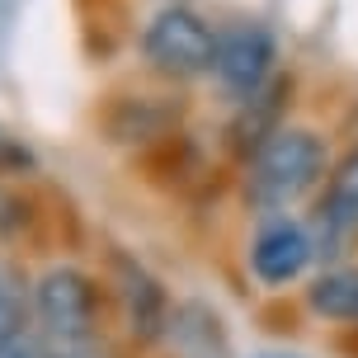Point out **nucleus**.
Instances as JSON below:
<instances>
[{"instance_id":"obj_2","label":"nucleus","mask_w":358,"mask_h":358,"mask_svg":"<svg viewBox=\"0 0 358 358\" xmlns=\"http://www.w3.org/2000/svg\"><path fill=\"white\" fill-rule=\"evenodd\" d=\"M146 66L165 80H198L213 76L217 62V29L189 5H165L161 15L142 29Z\"/></svg>"},{"instance_id":"obj_5","label":"nucleus","mask_w":358,"mask_h":358,"mask_svg":"<svg viewBox=\"0 0 358 358\" xmlns=\"http://www.w3.org/2000/svg\"><path fill=\"white\" fill-rule=\"evenodd\" d=\"M311 259H316V236L302 222H287V217H268L250 245V268L264 287L297 283Z\"/></svg>"},{"instance_id":"obj_7","label":"nucleus","mask_w":358,"mask_h":358,"mask_svg":"<svg viewBox=\"0 0 358 358\" xmlns=\"http://www.w3.org/2000/svg\"><path fill=\"white\" fill-rule=\"evenodd\" d=\"M118 268V302H123V316H127V330L137 340H161L165 325H170V302H165V287L146 273L137 259H113Z\"/></svg>"},{"instance_id":"obj_1","label":"nucleus","mask_w":358,"mask_h":358,"mask_svg":"<svg viewBox=\"0 0 358 358\" xmlns=\"http://www.w3.org/2000/svg\"><path fill=\"white\" fill-rule=\"evenodd\" d=\"M325 142L311 127H283L245 161V203L264 217H283L325 184Z\"/></svg>"},{"instance_id":"obj_15","label":"nucleus","mask_w":358,"mask_h":358,"mask_svg":"<svg viewBox=\"0 0 358 358\" xmlns=\"http://www.w3.org/2000/svg\"><path fill=\"white\" fill-rule=\"evenodd\" d=\"M259 358H297V354H259Z\"/></svg>"},{"instance_id":"obj_11","label":"nucleus","mask_w":358,"mask_h":358,"mask_svg":"<svg viewBox=\"0 0 358 358\" xmlns=\"http://www.w3.org/2000/svg\"><path fill=\"white\" fill-rule=\"evenodd\" d=\"M29 316H34V287L24 278V268L0 259V344L15 340L29 330Z\"/></svg>"},{"instance_id":"obj_14","label":"nucleus","mask_w":358,"mask_h":358,"mask_svg":"<svg viewBox=\"0 0 358 358\" xmlns=\"http://www.w3.org/2000/svg\"><path fill=\"white\" fill-rule=\"evenodd\" d=\"M29 165H34V151L0 132V175H5V170H29Z\"/></svg>"},{"instance_id":"obj_9","label":"nucleus","mask_w":358,"mask_h":358,"mask_svg":"<svg viewBox=\"0 0 358 358\" xmlns=\"http://www.w3.org/2000/svg\"><path fill=\"white\" fill-rule=\"evenodd\" d=\"M175 118L179 104H170L165 94H123L104 113V127L113 142H146V137H165Z\"/></svg>"},{"instance_id":"obj_13","label":"nucleus","mask_w":358,"mask_h":358,"mask_svg":"<svg viewBox=\"0 0 358 358\" xmlns=\"http://www.w3.org/2000/svg\"><path fill=\"white\" fill-rule=\"evenodd\" d=\"M57 358H118V349L104 340V335H85V340H71V344H52Z\"/></svg>"},{"instance_id":"obj_4","label":"nucleus","mask_w":358,"mask_h":358,"mask_svg":"<svg viewBox=\"0 0 358 358\" xmlns=\"http://www.w3.org/2000/svg\"><path fill=\"white\" fill-rule=\"evenodd\" d=\"M273 62H278V43H273V34H268L264 24L236 19V24H227V29H217L213 76L236 104L250 99V94H259V90L273 80Z\"/></svg>"},{"instance_id":"obj_10","label":"nucleus","mask_w":358,"mask_h":358,"mask_svg":"<svg viewBox=\"0 0 358 358\" xmlns=\"http://www.w3.org/2000/svg\"><path fill=\"white\" fill-rule=\"evenodd\" d=\"M306 306L325 321L358 325V268H325L321 278L306 287Z\"/></svg>"},{"instance_id":"obj_12","label":"nucleus","mask_w":358,"mask_h":358,"mask_svg":"<svg viewBox=\"0 0 358 358\" xmlns=\"http://www.w3.org/2000/svg\"><path fill=\"white\" fill-rule=\"evenodd\" d=\"M0 358H57V349L43 330H24V335L0 344Z\"/></svg>"},{"instance_id":"obj_8","label":"nucleus","mask_w":358,"mask_h":358,"mask_svg":"<svg viewBox=\"0 0 358 358\" xmlns=\"http://www.w3.org/2000/svg\"><path fill=\"white\" fill-rule=\"evenodd\" d=\"M287 80H268L259 94H250V99H241L231 113V127H227V137H231V146L250 161L255 151L273 137V132H283V94H287Z\"/></svg>"},{"instance_id":"obj_6","label":"nucleus","mask_w":358,"mask_h":358,"mask_svg":"<svg viewBox=\"0 0 358 358\" xmlns=\"http://www.w3.org/2000/svg\"><path fill=\"white\" fill-rule=\"evenodd\" d=\"M349 236H358V146L344 156L321 189V208H316V250L335 255Z\"/></svg>"},{"instance_id":"obj_3","label":"nucleus","mask_w":358,"mask_h":358,"mask_svg":"<svg viewBox=\"0 0 358 358\" xmlns=\"http://www.w3.org/2000/svg\"><path fill=\"white\" fill-rule=\"evenodd\" d=\"M34 316H38V330L52 344L99 335V325H94L99 321V287H94L90 273L57 264L34 283Z\"/></svg>"}]
</instances>
